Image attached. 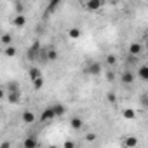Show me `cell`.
I'll list each match as a JSON object with an SVG mask.
<instances>
[{
    "mask_svg": "<svg viewBox=\"0 0 148 148\" xmlns=\"http://www.w3.org/2000/svg\"><path fill=\"white\" fill-rule=\"evenodd\" d=\"M40 52H42L40 42H38V40H33V44H32V45L28 47V51H26V58H28L30 61H35V59L40 58Z\"/></svg>",
    "mask_w": 148,
    "mask_h": 148,
    "instance_id": "obj_1",
    "label": "cell"
},
{
    "mask_svg": "<svg viewBox=\"0 0 148 148\" xmlns=\"http://www.w3.org/2000/svg\"><path fill=\"white\" fill-rule=\"evenodd\" d=\"M101 71H103V64L99 61H89L84 66V73H87V75H99Z\"/></svg>",
    "mask_w": 148,
    "mask_h": 148,
    "instance_id": "obj_2",
    "label": "cell"
},
{
    "mask_svg": "<svg viewBox=\"0 0 148 148\" xmlns=\"http://www.w3.org/2000/svg\"><path fill=\"white\" fill-rule=\"evenodd\" d=\"M54 117H56L54 108H52V106H47V108L42 112V115H40V122H49V120H52Z\"/></svg>",
    "mask_w": 148,
    "mask_h": 148,
    "instance_id": "obj_3",
    "label": "cell"
},
{
    "mask_svg": "<svg viewBox=\"0 0 148 148\" xmlns=\"http://www.w3.org/2000/svg\"><path fill=\"white\" fill-rule=\"evenodd\" d=\"M87 11H99L101 7H103V2L101 0H89V2H86V4H82Z\"/></svg>",
    "mask_w": 148,
    "mask_h": 148,
    "instance_id": "obj_4",
    "label": "cell"
},
{
    "mask_svg": "<svg viewBox=\"0 0 148 148\" xmlns=\"http://www.w3.org/2000/svg\"><path fill=\"white\" fill-rule=\"evenodd\" d=\"M120 80H122V84H125V86H131V84L134 82V73H132L131 70H124V71H122V77H120Z\"/></svg>",
    "mask_w": 148,
    "mask_h": 148,
    "instance_id": "obj_5",
    "label": "cell"
},
{
    "mask_svg": "<svg viewBox=\"0 0 148 148\" xmlns=\"http://www.w3.org/2000/svg\"><path fill=\"white\" fill-rule=\"evenodd\" d=\"M141 51H143V47H141L139 42H131V45H129V56L136 58V56L141 54Z\"/></svg>",
    "mask_w": 148,
    "mask_h": 148,
    "instance_id": "obj_6",
    "label": "cell"
},
{
    "mask_svg": "<svg viewBox=\"0 0 148 148\" xmlns=\"http://www.w3.org/2000/svg\"><path fill=\"white\" fill-rule=\"evenodd\" d=\"M138 143H139V141H138V138H136V136H125L122 145H124V148H136V146H138Z\"/></svg>",
    "mask_w": 148,
    "mask_h": 148,
    "instance_id": "obj_7",
    "label": "cell"
},
{
    "mask_svg": "<svg viewBox=\"0 0 148 148\" xmlns=\"http://www.w3.org/2000/svg\"><path fill=\"white\" fill-rule=\"evenodd\" d=\"M70 127L73 131H80L84 127V120L80 117H73V119H70Z\"/></svg>",
    "mask_w": 148,
    "mask_h": 148,
    "instance_id": "obj_8",
    "label": "cell"
},
{
    "mask_svg": "<svg viewBox=\"0 0 148 148\" xmlns=\"http://www.w3.org/2000/svg\"><path fill=\"white\" fill-rule=\"evenodd\" d=\"M12 25H14L16 28H23V26L26 25V16H25V14H16V16L12 18Z\"/></svg>",
    "mask_w": 148,
    "mask_h": 148,
    "instance_id": "obj_9",
    "label": "cell"
},
{
    "mask_svg": "<svg viewBox=\"0 0 148 148\" xmlns=\"http://www.w3.org/2000/svg\"><path fill=\"white\" fill-rule=\"evenodd\" d=\"M21 119H23V122L25 124H33L35 122V113L32 112V110H26V112H23V115H21Z\"/></svg>",
    "mask_w": 148,
    "mask_h": 148,
    "instance_id": "obj_10",
    "label": "cell"
},
{
    "mask_svg": "<svg viewBox=\"0 0 148 148\" xmlns=\"http://www.w3.org/2000/svg\"><path fill=\"white\" fill-rule=\"evenodd\" d=\"M7 101L12 103V105H18L21 101V91H16V92H9L7 94Z\"/></svg>",
    "mask_w": 148,
    "mask_h": 148,
    "instance_id": "obj_11",
    "label": "cell"
},
{
    "mask_svg": "<svg viewBox=\"0 0 148 148\" xmlns=\"http://www.w3.org/2000/svg\"><path fill=\"white\" fill-rule=\"evenodd\" d=\"M23 146L25 148H37V138L35 136H26L25 141H23Z\"/></svg>",
    "mask_w": 148,
    "mask_h": 148,
    "instance_id": "obj_12",
    "label": "cell"
},
{
    "mask_svg": "<svg viewBox=\"0 0 148 148\" xmlns=\"http://www.w3.org/2000/svg\"><path fill=\"white\" fill-rule=\"evenodd\" d=\"M138 75H139L141 80L148 82V64H141V66L138 68Z\"/></svg>",
    "mask_w": 148,
    "mask_h": 148,
    "instance_id": "obj_13",
    "label": "cell"
},
{
    "mask_svg": "<svg viewBox=\"0 0 148 148\" xmlns=\"http://www.w3.org/2000/svg\"><path fill=\"white\" fill-rule=\"evenodd\" d=\"M52 108H54V113H56V117H63V115L66 113V106H64V105H61V103H56V105H52Z\"/></svg>",
    "mask_w": 148,
    "mask_h": 148,
    "instance_id": "obj_14",
    "label": "cell"
},
{
    "mask_svg": "<svg viewBox=\"0 0 148 148\" xmlns=\"http://www.w3.org/2000/svg\"><path fill=\"white\" fill-rule=\"evenodd\" d=\"M28 75H30V80L33 82V80H37V79H40V77H42V71H40L38 68H35V66H33V68H30Z\"/></svg>",
    "mask_w": 148,
    "mask_h": 148,
    "instance_id": "obj_15",
    "label": "cell"
},
{
    "mask_svg": "<svg viewBox=\"0 0 148 148\" xmlns=\"http://www.w3.org/2000/svg\"><path fill=\"white\" fill-rule=\"evenodd\" d=\"M80 35H82V32H80V28H70L68 30V37L70 38H73V40H77V38H80Z\"/></svg>",
    "mask_w": 148,
    "mask_h": 148,
    "instance_id": "obj_16",
    "label": "cell"
},
{
    "mask_svg": "<svg viewBox=\"0 0 148 148\" xmlns=\"http://www.w3.org/2000/svg\"><path fill=\"white\" fill-rule=\"evenodd\" d=\"M58 58H59V52H58V49H54V47L47 49V59H49V61H56Z\"/></svg>",
    "mask_w": 148,
    "mask_h": 148,
    "instance_id": "obj_17",
    "label": "cell"
},
{
    "mask_svg": "<svg viewBox=\"0 0 148 148\" xmlns=\"http://www.w3.org/2000/svg\"><path fill=\"white\" fill-rule=\"evenodd\" d=\"M59 7V0H51L49 2V5H47V11H45V16H49L52 11H56Z\"/></svg>",
    "mask_w": 148,
    "mask_h": 148,
    "instance_id": "obj_18",
    "label": "cell"
},
{
    "mask_svg": "<svg viewBox=\"0 0 148 148\" xmlns=\"http://www.w3.org/2000/svg\"><path fill=\"white\" fill-rule=\"evenodd\" d=\"M122 117L132 120V119H136V110H132V108H125V110L122 112Z\"/></svg>",
    "mask_w": 148,
    "mask_h": 148,
    "instance_id": "obj_19",
    "label": "cell"
},
{
    "mask_svg": "<svg viewBox=\"0 0 148 148\" xmlns=\"http://www.w3.org/2000/svg\"><path fill=\"white\" fill-rule=\"evenodd\" d=\"M4 54H5L7 58H14V56L18 54V49H16L14 45H9V47H5V51H4Z\"/></svg>",
    "mask_w": 148,
    "mask_h": 148,
    "instance_id": "obj_20",
    "label": "cell"
},
{
    "mask_svg": "<svg viewBox=\"0 0 148 148\" xmlns=\"http://www.w3.org/2000/svg\"><path fill=\"white\" fill-rule=\"evenodd\" d=\"M0 42H2L5 47H9V45L12 44V37H11L9 33H4V35H2V38H0Z\"/></svg>",
    "mask_w": 148,
    "mask_h": 148,
    "instance_id": "obj_21",
    "label": "cell"
},
{
    "mask_svg": "<svg viewBox=\"0 0 148 148\" xmlns=\"http://www.w3.org/2000/svg\"><path fill=\"white\" fill-rule=\"evenodd\" d=\"M44 82H45V80H44V77H40V79H37V80H33V82H32V84H33V89H35V91H40V89L44 87Z\"/></svg>",
    "mask_w": 148,
    "mask_h": 148,
    "instance_id": "obj_22",
    "label": "cell"
},
{
    "mask_svg": "<svg viewBox=\"0 0 148 148\" xmlns=\"http://www.w3.org/2000/svg\"><path fill=\"white\" fill-rule=\"evenodd\" d=\"M7 89H9V92H16V91H19V84L18 82H9Z\"/></svg>",
    "mask_w": 148,
    "mask_h": 148,
    "instance_id": "obj_23",
    "label": "cell"
},
{
    "mask_svg": "<svg viewBox=\"0 0 148 148\" xmlns=\"http://www.w3.org/2000/svg\"><path fill=\"white\" fill-rule=\"evenodd\" d=\"M84 139H86L87 143H92V141H96V132H87Z\"/></svg>",
    "mask_w": 148,
    "mask_h": 148,
    "instance_id": "obj_24",
    "label": "cell"
},
{
    "mask_svg": "<svg viewBox=\"0 0 148 148\" xmlns=\"http://www.w3.org/2000/svg\"><path fill=\"white\" fill-rule=\"evenodd\" d=\"M106 63H108L110 66H113V64L117 63V58H115L113 54H108V56H106Z\"/></svg>",
    "mask_w": 148,
    "mask_h": 148,
    "instance_id": "obj_25",
    "label": "cell"
},
{
    "mask_svg": "<svg viewBox=\"0 0 148 148\" xmlns=\"http://www.w3.org/2000/svg\"><path fill=\"white\" fill-rule=\"evenodd\" d=\"M14 7H16L18 14H23V4H21V2H16V4H14Z\"/></svg>",
    "mask_w": 148,
    "mask_h": 148,
    "instance_id": "obj_26",
    "label": "cell"
},
{
    "mask_svg": "<svg viewBox=\"0 0 148 148\" xmlns=\"http://www.w3.org/2000/svg\"><path fill=\"white\" fill-rule=\"evenodd\" d=\"M63 148H75V143L68 139V141H64V146H63Z\"/></svg>",
    "mask_w": 148,
    "mask_h": 148,
    "instance_id": "obj_27",
    "label": "cell"
},
{
    "mask_svg": "<svg viewBox=\"0 0 148 148\" xmlns=\"http://www.w3.org/2000/svg\"><path fill=\"white\" fill-rule=\"evenodd\" d=\"M141 103H143V106H148V94H145L141 98Z\"/></svg>",
    "mask_w": 148,
    "mask_h": 148,
    "instance_id": "obj_28",
    "label": "cell"
},
{
    "mask_svg": "<svg viewBox=\"0 0 148 148\" xmlns=\"http://www.w3.org/2000/svg\"><path fill=\"white\" fill-rule=\"evenodd\" d=\"M106 98H108V101H110V103H113V101H115V94H113V92H108V96H106Z\"/></svg>",
    "mask_w": 148,
    "mask_h": 148,
    "instance_id": "obj_29",
    "label": "cell"
},
{
    "mask_svg": "<svg viewBox=\"0 0 148 148\" xmlns=\"http://www.w3.org/2000/svg\"><path fill=\"white\" fill-rule=\"evenodd\" d=\"M0 148H9V141H4V143H2V146H0Z\"/></svg>",
    "mask_w": 148,
    "mask_h": 148,
    "instance_id": "obj_30",
    "label": "cell"
},
{
    "mask_svg": "<svg viewBox=\"0 0 148 148\" xmlns=\"http://www.w3.org/2000/svg\"><path fill=\"white\" fill-rule=\"evenodd\" d=\"M49 148H58V146H54V145H51V146H49Z\"/></svg>",
    "mask_w": 148,
    "mask_h": 148,
    "instance_id": "obj_31",
    "label": "cell"
},
{
    "mask_svg": "<svg viewBox=\"0 0 148 148\" xmlns=\"http://www.w3.org/2000/svg\"><path fill=\"white\" fill-rule=\"evenodd\" d=\"M146 47H148V35H146Z\"/></svg>",
    "mask_w": 148,
    "mask_h": 148,
    "instance_id": "obj_32",
    "label": "cell"
}]
</instances>
